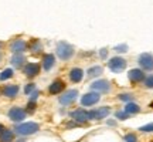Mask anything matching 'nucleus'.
Wrapping results in <instances>:
<instances>
[{
  "label": "nucleus",
  "mask_w": 153,
  "mask_h": 142,
  "mask_svg": "<svg viewBox=\"0 0 153 142\" xmlns=\"http://www.w3.org/2000/svg\"><path fill=\"white\" fill-rule=\"evenodd\" d=\"M40 129V125L37 122H24V124H20V125L16 126V132L22 137H26V135H33Z\"/></svg>",
  "instance_id": "obj_1"
},
{
  "label": "nucleus",
  "mask_w": 153,
  "mask_h": 142,
  "mask_svg": "<svg viewBox=\"0 0 153 142\" xmlns=\"http://www.w3.org/2000/svg\"><path fill=\"white\" fill-rule=\"evenodd\" d=\"M57 55L60 57L61 60H70L74 55V47L71 44L65 43V41H61L57 46Z\"/></svg>",
  "instance_id": "obj_2"
},
{
  "label": "nucleus",
  "mask_w": 153,
  "mask_h": 142,
  "mask_svg": "<svg viewBox=\"0 0 153 142\" xmlns=\"http://www.w3.org/2000/svg\"><path fill=\"white\" fill-rule=\"evenodd\" d=\"M111 82L108 81V80H97V81H94L92 84H91V90L92 91H95V93L98 94H106L111 91Z\"/></svg>",
  "instance_id": "obj_3"
},
{
  "label": "nucleus",
  "mask_w": 153,
  "mask_h": 142,
  "mask_svg": "<svg viewBox=\"0 0 153 142\" xmlns=\"http://www.w3.org/2000/svg\"><path fill=\"white\" fill-rule=\"evenodd\" d=\"M108 66H109L111 71L120 72V71H123L126 68V61H125V58H122V57H114V58L109 60Z\"/></svg>",
  "instance_id": "obj_4"
},
{
  "label": "nucleus",
  "mask_w": 153,
  "mask_h": 142,
  "mask_svg": "<svg viewBox=\"0 0 153 142\" xmlns=\"http://www.w3.org/2000/svg\"><path fill=\"white\" fill-rule=\"evenodd\" d=\"M109 112H111V109L108 108V107H101V108H98V109L89 111V112H88V118H89V120H102V118H105Z\"/></svg>",
  "instance_id": "obj_5"
},
{
  "label": "nucleus",
  "mask_w": 153,
  "mask_h": 142,
  "mask_svg": "<svg viewBox=\"0 0 153 142\" xmlns=\"http://www.w3.org/2000/svg\"><path fill=\"white\" fill-rule=\"evenodd\" d=\"M139 66L142 67L143 70L152 71L153 70V55L149 53H145L139 57Z\"/></svg>",
  "instance_id": "obj_6"
},
{
  "label": "nucleus",
  "mask_w": 153,
  "mask_h": 142,
  "mask_svg": "<svg viewBox=\"0 0 153 142\" xmlns=\"http://www.w3.org/2000/svg\"><path fill=\"white\" fill-rule=\"evenodd\" d=\"M78 97V91L76 90H71V91H67L60 97V104L61 105H70L72 104L74 101Z\"/></svg>",
  "instance_id": "obj_7"
},
{
  "label": "nucleus",
  "mask_w": 153,
  "mask_h": 142,
  "mask_svg": "<svg viewBox=\"0 0 153 142\" xmlns=\"http://www.w3.org/2000/svg\"><path fill=\"white\" fill-rule=\"evenodd\" d=\"M99 101V94L95 93V91H92V93H88L85 94L84 97L81 98V104L84 105V107H91V105L97 104Z\"/></svg>",
  "instance_id": "obj_8"
},
{
  "label": "nucleus",
  "mask_w": 153,
  "mask_h": 142,
  "mask_svg": "<svg viewBox=\"0 0 153 142\" xmlns=\"http://www.w3.org/2000/svg\"><path fill=\"white\" fill-rule=\"evenodd\" d=\"M9 118L14 122H19V121H23L26 118V111L19 107H13V108L9 111Z\"/></svg>",
  "instance_id": "obj_9"
},
{
  "label": "nucleus",
  "mask_w": 153,
  "mask_h": 142,
  "mask_svg": "<svg viewBox=\"0 0 153 142\" xmlns=\"http://www.w3.org/2000/svg\"><path fill=\"white\" fill-rule=\"evenodd\" d=\"M128 77H129V80L132 82H140L145 80V74H143L142 70H139V68H133L128 72Z\"/></svg>",
  "instance_id": "obj_10"
},
{
  "label": "nucleus",
  "mask_w": 153,
  "mask_h": 142,
  "mask_svg": "<svg viewBox=\"0 0 153 142\" xmlns=\"http://www.w3.org/2000/svg\"><path fill=\"white\" fill-rule=\"evenodd\" d=\"M40 72V66L36 64V63H30L27 66L24 67V74L28 77V78H33Z\"/></svg>",
  "instance_id": "obj_11"
},
{
  "label": "nucleus",
  "mask_w": 153,
  "mask_h": 142,
  "mask_svg": "<svg viewBox=\"0 0 153 142\" xmlns=\"http://www.w3.org/2000/svg\"><path fill=\"white\" fill-rule=\"evenodd\" d=\"M64 88H65V82L61 81V80H55L54 82L50 84L48 91H50V94H60Z\"/></svg>",
  "instance_id": "obj_12"
},
{
  "label": "nucleus",
  "mask_w": 153,
  "mask_h": 142,
  "mask_svg": "<svg viewBox=\"0 0 153 142\" xmlns=\"http://www.w3.org/2000/svg\"><path fill=\"white\" fill-rule=\"evenodd\" d=\"M71 117L76 122H87V121L89 120V118H88V112L84 111V109H75V111H72Z\"/></svg>",
  "instance_id": "obj_13"
},
{
  "label": "nucleus",
  "mask_w": 153,
  "mask_h": 142,
  "mask_svg": "<svg viewBox=\"0 0 153 142\" xmlns=\"http://www.w3.org/2000/svg\"><path fill=\"white\" fill-rule=\"evenodd\" d=\"M82 78H84V71L81 70V68H72L71 71H70V80H71L72 82H81Z\"/></svg>",
  "instance_id": "obj_14"
},
{
  "label": "nucleus",
  "mask_w": 153,
  "mask_h": 142,
  "mask_svg": "<svg viewBox=\"0 0 153 142\" xmlns=\"http://www.w3.org/2000/svg\"><path fill=\"white\" fill-rule=\"evenodd\" d=\"M26 43L23 41V40H16V41H13L11 43V50L16 53V54H22L23 51L26 50Z\"/></svg>",
  "instance_id": "obj_15"
},
{
  "label": "nucleus",
  "mask_w": 153,
  "mask_h": 142,
  "mask_svg": "<svg viewBox=\"0 0 153 142\" xmlns=\"http://www.w3.org/2000/svg\"><path fill=\"white\" fill-rule=\"evenodd\" d=\"M55 63V58L53 54H45L43 57V68L44 70H51Z\"/></svg>",
  "instance_id": "obj_16"
},
{
  "label": "nucleus",
  "mask_w": 153,
  "mask_h": 142,
  "mask_svg": "<svg viewBox=\"0 0 153 142\" xmlns=\"http://www.w3.org/2000/svg\"><path fill=\"white\" fill-rule=\"evenodd\" d=\"M19 93V87L17 85H7L3 88V95L9 97V98H14Z\"/></svg>",
  "instance_id": "obj_17"
},
{
  "label": "nucleus",
  "mask_w": 153,
  "mask_h": 142,
  "mask_svg": "<svg viewBox=\"0 0 153 142\" xmlns=\"http://www.w3.org/2000/svg\"><path fill=\"white\" fill-rule=\"evenodd\" d=\"M102 67H99V66H94V67H91L89 70L87 71V75H88V78H95V77H98V75H101L102 74Z\"/></svg>",
  "instance_id": "obj_18"
},
{
  "label": "nucleus",
  "mask_w": 153,
  "mask_h": 142,
  "mask_svg": "<svg viewBox=\"0 0 153 142\" xmlns=\"http://www.w3.org/2000/svg\"><path fill=\"white\" fill-rule=\"evenodd\" d=\"M24 61H26V58L23 54H14L11 57V64L14 67H22L24 64Z\"/></svg>",
  "instance_id": "obj_19"
},
{
  "label": "nucleus",
  "mask_w": 153,
  "mask_h": 142,
  "mask_svg": "<svg viewBox=\"0 0 153 142\" xmlns=\"http://www.w3.org/2000/svg\"><path fill=\"white\" fill-rule=\"evenodd\" d=\"M140 111V107L137 104H135V102H128L125 107V112H128V114H137Z\"/></svg>",
  "instance_id": "obj_20"
},
{
  "label": "nucleus",
  "mask_w": 153,
  "mask_h": 142,
  "mask_svg": "<svg viewBox=\"0 0 153 142\" xmlns=\"http://www.w3.org/2000/svg\"><path fill=\"white\" fill-rule=\"evenodd\" d=\"M13 138H14V134L9 131V129H4L1 132V135H0V142H11Z\"/></svg>",
  "instance_id": "obj_21"
},
{
  "label": "nucleus",
  "mask_w": 153,
  "mask_h": 142,
  "mask_svg": "<svg viewBox=\"0 0 153 142\" xmlns=\"http://www.w3.org/2000/svg\"><path fill=\"white\" fill-rule=\"evenodd\" d=\"M30 50H31L33 54H38V53H41L43 46H41V43H40L38 40H34V41H31V44H30Z\"/></svg>",
  "instance_id": "obj_22"
},
{
  "label": "nucleus",
  "mask_w": 153,
  "mask_h": 142,
  "mask_svg": "<svg viewBox=\"0 0 153 142\" xmlns=\"http://www.w3.org/2000/svg\"><path fill=\"white\" fill-rule=\"evenodd\" d=\"M13 77V70L11 68H6L4 71L0 72V81H4V80H9Z\"/></svg>",
  "instance_id": "obj_23"
},
{
  "label": "nucleus",
  "mask_w": 153,
  "mask_h": 142,
  "mask_svg": "<svg viewBox=\"0 0 153 142\" xmlns=\"http://www.w3.org/2000/svg\"><path fill=\"white\" fill-rule=\"evenodd\" d=\"M123 141L125 142H137V137L135 134L129 132V134H126L125 137H123Z\"/></svg>",
  "instance_id": "obj_24"
},
{
  "label": "nucleus",
  "mask_w": 153,
  "mask_h": 142,
  "mask_svg": "<svg viewBox=\"0 0 153 142\" xmlns=\"http://www.w3.org/2000/svg\"><path fill=\"white\" fill-rule=\"evenodd\" d=\"M145 85H146V88H153V75H148L145 77Z\"/></svg>",
  "instance_id": "obj_25"
},
{
  "label": "nucleus",
  "mask_w": 153,
  "mask_h": 142,
  "mask_svg": "<svg viewBox=\"0 0 153 142\" xmlns=\"http://www.w3.org/2000/svg\"><path fill=\"white\" fill-rule=\"evenodd\" d=\"M116 118H119L120 121H125L129 118V114L125 112V111H119V112H116Z\"/></svg>",
  "instance_id": "obj_26"
},
{
  "label": "nucleus",
  "mask_w": 153,
  "mask_h": 142,
  "mask_svg": "<svg viewBox=\"0 0 153 142\" xmlns=\"http://www.w3.org/2000/svg\"><path fill=\"white\" fill-rule=\"evenodd\" d=\"M34 91H36V85L34 84H27L26 88H24V93L26 94H33Z\"/></svg>",
  "instance_id": "obj_27"
},
{
  "label": "nucleus",
  "mask_w": 153,
  "mask_h": 142,
  "mask_svg": "<svg viewBox=\"0 0 153 142\" xmlns=\"http://www.w3.org/2000/svg\"><path fill=\"white\" fill-rule=\"evenodd\" d=\"M139 131L142 132H153V124H148V125H143L139 128Z\"/></svg>",
  "instance_id": "obj_28"
},
{
  "label": "nucleus",
  "mask_w": 153,
  "mask_h": 142,
  "mask_svg": "<svg viewBox=\"0 0 153 142\" xmlns=\"http://www.w3.org/2000/svg\"><path fill=\"white\" fill-rule=\"evenodd\" d=\"M118 98H119L120 101H131V99H133V97H132L131 94H119Z\"/></svg>",
  "instance_id": "obj_29"
},
{
  "label": "nucleus",
  "mask_w": 153,
  "mask_h": 142,
  "mask_svg": "<svg viewBox=\"0 0 153 142\" xmlns=\"http://www.w3.org/2000/svg\"><path fill=\"white\" fill-rule=\"evenodd\" d=\"M115 50H116L118 53H126V51H128V46H126V44H120V46H116Z\"/></svg>",
  "instance_id": "obj_30"
},
{
  "label": "nucleus",
  "mask_w": 153,
  "mask_h": 142,
  "mask_svg": "<svg viewBox=\"0 0 153 142\" xmlns=\"http://www.w3.org/2000/svg\"><path fill=\"white\" fill-rule=\"evenodd\" d=\"M36 107H37V104H36V101H30L27 104V111L28 112H34V109H36Z\"/></svg>",
  "instance_id": "obj_31"
},
{
  "label": "nucleus",
  "mask_w": 153,
  "mask_h": 142,
  "mask_svg": "<svg viewBox=\"0 0 153 142\" xmlns=\"http://www.w3.org/2000/svg\"><path fill=\"white\" fill-rule=\"evenodd\" d=\"M106 51H108L106 49H102L101 51H99V55H101V58H105V57H106Z\"/></svg>",
  "instance_id": "obj_32"
},
{
  "label": "nucleus",
  "mask_w": 153,
  "mask_h": 142,
  "mask_svg": "<svg viewBox=\"0 0 153 142\" xmlns=\"http://www.w3.org/2000/svg\"><path fill=\"white\" fill-rule=\"evenodd\" d=\"M108 125H112V126H114V125H115V121L109 120V121H108Z\"/></svg>",
  "instance_id": "obj_33"
},
{
  "label": "nucleus",
  "mask_w": 153,
  "mask_h": 142,
  "mask_svg": "<svg viewBox=\"0 0 153 142\" xmlns=\"http://www.w3.org/2000/svg\"><path fill=\"white\" fill-rule=\"evenodd\" d=\"M3 131H4V126L0 124V135H1V132H3Z\"/></svg>",
  "instance_id": "obj_34"
},
{
  "label": "nucleus",
  "mask_w": 153,
  "mask_h": 142,
  "mask_svg": "<svg viewBox=\"0 0 153 142\" xmlns=\"http://www.w3.org/2000/svg\"><path fill=\"white\" fill-rule=\"evenodd\" d=\"M17 142H26V141H24V139H22V141H17Z\"/></svg>",
  "instance_id": "obj_35"
},
{
  "label": "nucleus",
  "mask_w": 153,
  "mask_h": 142,
  "mask_svg": "<svg viewBox=\"0 0 153 142\" xmlns=\"http://www.w3.org/2000/svg\"><path fill=\"white\" fill-rule=\"evenodd\" d=\"M152 142H153V141H152Z\"/></svg>",
  "instance_id": "obj_36"
}]
</instances>
